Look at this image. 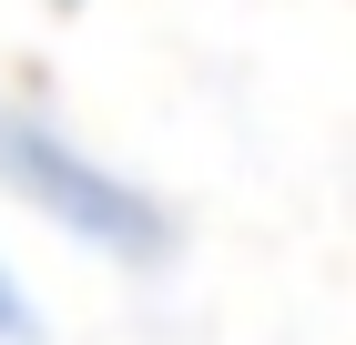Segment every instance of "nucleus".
Masks as SVG:
<instances>
[{
    "label": "nucleus",
    "mask_w": 356,
    "mask_h": 345,
    "mask_svg": "<svg viewBox=\"0 0 356 345\" xmlns=\"http://www.w3.org/2000/svg\"><path fill=\"white\" fill-rule=\"evenodd\" d=\"M0 345H41V315H31V294H21L10 264H0Z\"/></svg>",
    "instance_id": "f03ea898"
},
{
    "label": "nucleus",
    "mask_w": 356,
    "mask_h": 345,
    "mask_svg": "<svg viewBox=\"0 0 356 345\" xmlns=\"http://www.w3.org/2000/svg\"><path fill=\"white\" fill-rule=\"evenodd\" d=\"M0 183L21 193L31 213H51L72 244H102L112 264H163L173 254V213L153 203L143 183L102 173L82 142H61L51 122L21 112V102H0Z\"/></svg>",
    "instance_id": "f257e3e1"
}]
</instances>
